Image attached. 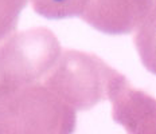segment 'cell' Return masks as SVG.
<instances>
[{
  "label": "cell",
  "mask_w": 156,
  "mask_h": 134,
  "mask_svg": "<svg viewBox=\"0 0 156 134\" xmlns=\"http://www.w3.org/2000/svg\"><path fill=\"white\" fill-rule=\"evenodd\" d=\"M76 109L41 82L0 101V134H70Z\"/></svg>",
  "instance_id": "cell-1"
},
{
  "label": "cell",
  "mask_w": 156,
  "mask_h": 134,
  "mask_svg": "<svg viewBox=\"0 0 156 134\" xmlns=\"http://www.w3.org/2000/svg\"><path fill=\"white\" fill-rule=\"evenodd\" d=\"M62 48L46 27L19 31L0 44V101L31 83L41 82Z\"/></svg>",
  "instance_id": "cell-2"
},
{
  "label": "cell",
  "mask_w": 156,
  "mask_h": 134,
  "mask_svg": "<svg viewBox=\"0 0 156 134\" xmlns=\"http://www.w3.org/2000/svg\"><path fill=\"white\" fill-rule=\"evenodd\" d=\"M119 73L92 52L66 50L42 79L77 110H89L108 99L110 84Z\"/></svg>",
  "instance_id": "cell-3"
},
{
  "label": "cell",
  "mask_w": 156,
  "mask_h": 134,
  "mask_svg": "<svg viewBox=\"0 0 156 134\" xmlns=\"http://www.w3.org/2000/svg\"><path fill=\"white\" fill-rule=\"evenodd\" d=\"M108 99L112 117L132 134H156V99L133 87L124 74L117 73L110 84Z\"/></svg>",
  "instance_id": "cell-4"
},
{
  "label": "cell",
  "mask_w": 156,
  "mask_h": 134,
  "mask_svg": "<svg viewBox=\"0 0 156 134\" xmlns=\"http://www.w3.org/2000/svg\"><path fill=\"white\" fill-rule=\"evenodd\" d=\"M154 0H87L80 18L108 35L131 34L148 15Z\"/></svg>",
  "instance_id": "cell-5"
},
{
  "label": "cell",
  "mask_w": 156,
  "mask_h": 134,
  "mask_svg": "<svg viewBox=\"0 0 156 134\" xmlns=\"http://www.w3.org/2000/svg\"><path fill=\"white\" fill-rule=\"evenodd\" d=\"M135 47L141 63L156 75V0L135 35Z\"/></svg>",
  "instance_id": "cell-6"
},
{
  "label": "cell",
  "mask_w": 156,
  "mask_h": 134,
  "mask_svg": "<svg viewBox=\"0 0 156 134\" xmlns=\"http://www.w3.org/2000/svg\"><path fill=\"white\" fill-rule=\"evenodd\" d=\"M38 15L51 20L80 16L87 0H30Z\"/></svg>",
  "instance_id": "cell-7"
},
{
  "label": "cell",
  "mask_w": 156,
  "mask_h": 134,
  "mask_svg": "<svg viewBox=\"0 0 156 134\" xmlns=\"http://www.w3.org/2000/svg\"><path fill=\"white\" fill-rule=\"evenodd\" d=\"M28 0H0V42L8 38L18 27L19 16Z\"/></svg>",
  "instance_id": "cell-8"
}]
</instances>
